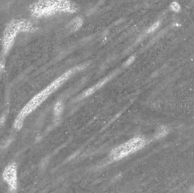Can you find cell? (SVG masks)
<instances>
[{"label":"cell","instance_id":"4","mask_svg":"<svg viewBox=\"0 0 194 193\" xmlns=\"http://www.w3.org/2000/svg\"><path fill=\"white\" fill-rule=\"evenodd\" d=\"M147 144V139L142 136H137L116 147L110 152V157L113 161H118L132 154L141 150Z\"/></svg>","mask_w":194,"mask_h":193},{"label":"cell","instance_id":"8","mask_svg":"<svg viewBox=\"0 0 194 193\" xmlns=\"http://www.w3.org/2000/svg\"><path fill=\"white\" fill-rule=\"evenodd\" d=\"M169 128L166 126H160L158 127L154 134L156 139H160L166 136L169 133Z\"/></svg>","mask_w":194,"mask_h":193},{"label":"cell","instance_id":"3","mask_svg":"<svg viewBox=\"0 0 194 193\" xmlns=\"http://www.w3.org/2000/svg\"><path fill=\"white\" fill-rule=\"evenodd\" d=\"M35 27L31 23L25 19H14L6 27L2 38V47L4 53L8 52L14 45L16 37L21 32L34 31Z\"/></svg>","mask_w":194,"mask_h":193},{"label":"cell","instance_id":"2","mask_svg":"<svg viewBox=\"0 0 194 193\" xmlns=\"http://www.w3.org/2000/svg\"><path fill=\"white\" fill-rule=\"evenodd\" d=\"M32 15L37 18L53 14L58 11L75 13L78 6L68 0H39L30 6Z\"/></svg>","mask_w":194,"mask_h":193},{"label":"cell","instance_id":"10","mask_svg":"<svg viewBox=\"0 0 194 193\" xmlns=\"http://www.w3.org/2000/svg\"><path fill=\"white\" fill-rule=\"evenodd\" d=\"M170 9L175 12H179L181 10V6L177 2H173L170 5Z\"/></svg>","mask_w":194,"mask_h":193},{"label":"cell","instance_id":"12","mask_svg":"<svg viewBox=\"0 0 194 193\" xmlns=\"http://www.w3.org/2000/svg\"><path fill=\"white\" fill-rule=\"evenodd\" d=\"M135 56H131V57H130L126 61V63H125V65L126 66H129V65H130L135 61Z\"/></svg>","mask_w":194,"mask_h":193},{"label":"cell","instance_id":"7","mask_svg":"<svg viewBox=\"0 0 194 193\" xmlns=\"http://www.w3.org/2000/svg\"><path fill=\"white\" fill-rule=\"evenodd\" d=\"M109 78H107L105 79L104 80H103L102 81L98 83L97 84L94 85V86H93L92 87L90 88V89H87L84 93H83L82 95V98H86L88 96H90V95H91L92 94H93L94 92H95L97 89H100L102 86H103L108 80H109Z\"/></svg>","mask_w":194,"mask_h":193},{"label":"cell","instance_id":"6","mask_svg":"<svg viewBox=\"0 0 194 193\" xmlns=\"http://www.w3.org/2000/svg\"><path fill=\"white\" fill-rule=\"evenodd\" d=\"M83 24V19L80 16H77L70 21L67 26L69 31L71 32L76 31L82 26Z\"/></svg>","mask_w":194,"mask_h":193},{"label":"cell","instance_id":"5","mask_svg":"<svg viewBox=\"0 0 194 193\" xmlns=\"http://www.w3.org/2000/svg\"><path fill=\"white\" fill-rule=\"evenodd\" d=\"M2 176L11 192H16L18 188V177L16 162H10L5 167Z\"/></svg>","mask_w":194,"mask_h":193},{"label":"cell","instance_id":"9","mask_svg":"<svg viewBox=\"0 0 194 193\" xmlns=\"http://www.w3.org/2000/svg\"><path fill=\"white\" fill-rule=\"evenodd\" d=\"M63 110H64V104L62 101H58L56 103V104L55 105L54 108H53L54 116L56 119L60 118V116L63 113Z\"/></svg>","mask_w":194,"mask_h":193},{"label":"cell","instance_id":"11","mask_svg":"<svg viewBox=\"0 0 194 193\" xmlns=\"http://www.w3.org/2000/svg\"><path fill=\"white\" fill-rule=\"evenodd\" d=\"M160 22L159 21H157L156 22V23H154L152 26L151 27H150L149 28V29L147 31V32L148 33H151L152 32L154 31L158 27L160 26Z\"/></svg>","mask_w":194,"mask_h":193},{"label":"cell","instance_id":"1","mask_svg":"<svg viewBox=\"0 0 194 193\" xmlns=\"http://www.w3.org/2000/svg\"><path fill=\"white\" fill-rule=\"evenodd\" d=\"M85 68V65H79L69 70L68 71L63 74L61 76L53 81L46 88L34 96L25 105L16 116L14 123V127L16 130H20L27 117L42 104L51 94L58 89L70 77H72L73 74L82 70Z\"/></svg>","mask_w":194,"mask_h":193}]
</instances>
